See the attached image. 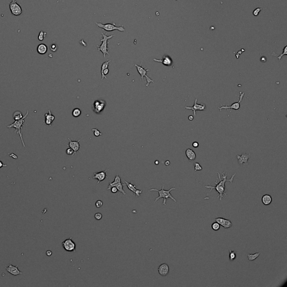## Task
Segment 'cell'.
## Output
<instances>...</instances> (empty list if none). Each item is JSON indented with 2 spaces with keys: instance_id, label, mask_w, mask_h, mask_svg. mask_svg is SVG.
<instances>
[{
  "instance_id": "cell-1",
  "label": "cell",
  "mask_w": 287,
  "mask_h": 287,
  "mask_svg": "<svg viewBox=\"0 0 287 287\" xmlns=\"http://www.w3.org/2000/svg\"><path fill=\"white\" fill-rule=\"evenodd\" d=\"M216 173H218V178L220 179V182L219 183H217V181H215V183L216 184L215 186H211L210 184H208V186H205L204 187L206 188V189H210V192L212 191L213 189H215V190L216 191V192L219 193V194L218 197H219V200L220 201H222L223 199L224 198V195H227V194L225 193V182L228 181V182H229L231 184H233V182H233V181L234 179V177H235V175H236V173H234L233 175H232L231 178L229 179L227 178V173H225V174H224V173H222V176H223V179H221V177H220V173H219V172H216Z\"/></svg>"
},
{
  "instance_id": "cell-2",
  "label": "cell",
  "mask_w": 287,
  "mask_h": 287,
  "mask_svg": "<svg viewBox=\"0 0 287 287\" xmlns=\"http://www.w3.org/2000/svg\"><path fill=\"white\" fill-rule=\"evenodd\" d=\"M164 185L163 186L161 190H158V189H150V190H149V192L150 191H157V192H158L159 193V196L155 199L154 202H156L159 199H163V202L162 204L164 205H166L167 199H168V198H170V199H171L172 200L175 201V202H177L175 198L173 197V196H172L171 194H170V191L172 190L177 189H176L175 187H171L170 189H168V190H165L164 189Z\"/></svg>"
},
{
  "instance_id": "cell-3",
  "label": "cell",
  "mask_w": 287,
  "mask_h": 287,
  "mask_svg": "<svg viewBox=\"0 0 287 287\" xmlns=\"http://www.w3.org/2000/svg\"><path fill=\"white\" fill-rule=\"evenodd\" d=\"M28 114H29V111H27L26 113L25 114V115L24 116H23V117L22 118L19 119V120H16L13 123V124H10V125H8L7 126V127L8 128V129H11V128H15V129H16V130L15 131V132H16L17 134L19 135L20 139H21L22 144H23V146L24 147V148L25 147V144L24 143V141L23 135H22V133L21 132V129L23 126V124L25 121V119L26 118V117L28 116Z\"/></svg>"
},
{
  "instance_id": "cell-4",
  "label": "cell",
  "mask_w": 287,
  "mask_h": 287,
  "mask_svg": "<svg viewBox=\"0 0 287 287\" xmlns=\"http://www.w3.org/2000/svg\"><path fill=\"white\" fill-rule=\"evenodd\" d=\"M114 35H111L109 36H107V34H104L103 33H102V38H100V42H102V44L100 46H97V47L98 48V51H101L103 53L104 57H106V54L110 56V54L109 53V49L108 47V40L114 37Z\"/></svg>"
},
{
  "instance_id": "cell-5",
  "label": "cell",
  "mask_w": 287,
  "mask_h": 287,
  "mask_svg": "<svg viewBox=\"0 0 287 287\" xmlns=\"http://www.w3.org/2000/svg\"><path fill=\"white\" fill-rule=\"evenodd\" d=\"M96 25L98 26L99 28L103 29L104 30H105L107 32H111L113 31V30H119V32H125L124 27L122 25H121L119 26H117L116 25V24L113 23H107L105 24H103L101 23H96Z\"/></svg>"
},
{
  "instance_id": "cell-6",
  "label": "cell",
  "mask_w": 287,
  "mask_h": 287,
  "mask_svg": "<svg viewBox=\"0 0 287 287\" xmlns=\"http://www.w3.org/2000/svg\"><path fill=\"white\" fill-rule=\"evenodd\" d=\"M135 67H136L138 72H139V74L140 75V76H141L140 80H142V81H143L144 77H146V83H147V84H146V86L148 87L150 83H154V80H152L151 78H150V77H149L148 75H147V72L149 71V70L148 69V68H144V67H143L142 66H141V65H137L135 64Z\"/></svg>"
},
{
  "instance_id": "cell-7",
  "label": "cell",
  "mask_w": 287,
  "mask_h": 287,
  "mask_svg": "<svg viewBox=\"0 0 287 287\" xmlns=\"http://www.w3.org/2000/svg\"><path fill=\"white\" fill-rule=\"evenodd\" d=\"M62 245L64 250L67 252H76V243L72 240V237L66 239L62 243Z\"/></svg>"
},
{
  "instance_id": "cell-8",
  "label": "cell",
  "mask_w": 287,
  "mask_h": 287,
  "mask_svg": "<svg viewBox=\"0 0 287 287\" xmlns=\"http://www.w3.org/2000/svg\"><path fill=\"white\" fill-rule=\"evenodd\" d=\"M9 7L11 13L15 16H19L23 13L21 7L16 2V0H11L9 3Z\"/></svg>"
},
{
  "instance_id": "cell-9",
  "label": "cell",
  "mask_w": 287,
  "mask_h": 287,
  "mask_svg": "<svg viewBox=\"0 0 287 287\" xmlns=\"http://www.w3.org/2000/svg\"><path fill=\"white\" fill-rule=\"evenodd\" d=\"M244 95H245V92L240 91V100H239V101L235 102V103H233L232 105H229V106L228 105H224H224H222L220 107L218 108L219 109L220 112L222 111V109H235V110H236L237 111H238L239 109H240V103L241 102L242 99H243Z\"/></svg>"
},
{
  "instance_id": "cell-10",
  "label": "cell",
  "mask_w": 287,
  "mask_h": 287,
  "mask_svg": "<svg viewBox=\"0 0 287 287\" xmlns=\"http://www.w3.org/2000/svg\"><path fill=\"white\" fill-rule=\"evenodd\" d=\"M206 105L204 104H197V98H196L195 100L194 104L192 107L186 106L184 108L186 109L191 110L194 112V117L196 116V111H205L206 109Z\"/></svg>"
},
{
  "instance_id": "cell-11",
  "label": "cell",
  "mask_w": 287,
  "mask_h": 287,
  "mask_svg": "<svg viewBox=\"0 0 287 287\" xmlns=\"http://www.w3.org/2000/svg\"><path fill=\"white\" fill-rule=\"evenodd\" d=\"M105 102L104 100H95L93 103V111L97 114H99L104 108Z\"/></svg>"
},
{
  "instance_id": "cell-12",
  "label": "cell",
  "mask_w": 287,
  "mask_h": 287,
  "mask_svg": "<svg viewBox=\"0 0 287 287\" xmlns=\"http://www.w3.org/2000/svg\"><path fill=\"white\" fill-rule=\"evenodd\" d=\"M251 157L250 154L243 153L241 155H237L236 157L239 164L241 165H247L248 164V160Z\"/></svg>"
},
{
  "instance_id": "cell-13",
  "label": "cell",
  "mask_w": 287,
  "mask_h": 287,
  "mask_svg": "<svg viewBox=\"0 0 287 287\" xmlns=\"http://www.w3.org/2000/svg\"><path fill=\"white\" fill-rule=\"evenodd\" d=\"M215 221L218 223L220 226L224 227L225 229H228L231 228L232 226V223L230 220L225 219L223 218H216L215 219Z\"/></svg>"
},
{
  "instance_id": "cell-14",
  "label": "cell",
  "mask_w": 287,
  "mask_h": 287,
  "mask_svg": "<svg viewBox=\"0 0 287 287\" xmlns=\"http://www.w3.org/2000/svg\"><path fill=\"white\" fill-rule=\"evenodd\" d=\"M108 170H103V171H100L99 172H95L94 173V176L93 177V179H96L98 180L97 184L99 183V182H102L104 180L105 178H108V176H107L106 175V172Z\"/></svg>"
},
{
  "instance_id": "cell-15",
  "label": "cell",
  "mask_w": 287,
  "mask_h": 287,
  "mask_svg": "<svg viewBox=\"0 0 287 287\" xmlns=\"http://www.w3.org/2000/svg\"><path fill=\"white\" fill-rule=\"evenodd\" d=\"M153 60L155 62L162 63L163 65L166 66H170L173 64V61H172V59L168 55H164L162 59H154Z\"/></svg>"
},
{
  "instance_id": "cell-16",
  "label": "cell",
  "mask_w": 287,
  "mask_h": 287,
  "mask_svg": "<svg viewBox=\"0 0 287 287\" xmlns=\"http://www.w3.org/2000/svg\"><path fill=\"white\" fill-rule=\"evenodd\" d=\"M5 268H6V271H7L8 273H9L10 274L16 276V275H19L23 274V273L21 272V271H20L18 269V265L13 266V265H12V264H9L7 266H6Z\"/></svg>"
},
{
  "instance_id": "cell-17",
  "label": "cell",
  "mask_w": 287,
  "mask_h": 287,
  "mask_svg": "<svg viewBox=\"0 0 287 287\" xmlns=\"http://www.w3.org/2000/svg\"><path fill=\"white\" fill-rule=\"evenodd\" d=\"M68 140H69V144L68 145H67V146H69L70 148H71L73 150V151H74V155H76L77 151H78L80 153V151H79L80 146L79 143L80 141V139H79L78 141H72L70 138H68Z\"/></svg>"
},
{
  "instance_id": "cell-18",
  "label": "cell",
  "mask_w": 287,
  "mask_h": 287,
  "mask_svg": "<svg viewBox=\"0 0 287 287\" xmlns=\"http://www.w3.org/2000/svg\"><path fill=\"white\" fill-rule=\"evenodd\" d=\"M158 272L160 275L162 276H165L170 273V267L167 264H162L159 266Z\"/></svg>"
},
{
  "instance_id": "cell-19",
  "label": "cell",
  "mask_w": 287,
  "mask_h": 287,
  "mask_svg": "<svg viewBox=\"0 0 287 287\" xmlns=\"http://www.w3.org/2000/svg\"><path fill=\"white\" fill-rule=\"evenodd\" d=\"M45 123L46 124L48 125L49 126H51V124L53 121L55 119V117L53 115L51 110H48V112L45 114Z\"/></svg>"
},
{
  "instance_id": "cell-20",
  "label": "cell",
  "mask_w": 287,
  "mask_h": 287,
  "mask_svg": "<svg viewBox=\"0 0 287 287\" xmlns=\"http://www.w3.org/2000/svg\"><path fill=\"white\" fill-rule=\"evenodd\" d=\"M186 155L190 162H194L196 158V155L195 151L191 149H187L186 150Z\"/></svg>"
},
{
  "instance_id": "cell-21",
  "label": "cell",
  "mask_w": 287,
  "mask_h": 287,
  "mask_svg": "<svg viewBox=\"0 0 287 287\" xmlns=\"http://www.w3.org/2000/svg\"><path fill=\"white\" fill-rule=\"evenodd\" d=\"M261 200H262V202L263 204L266 206H267L271 204V202H272L273 199L271 196L270 195L266 194L262 196Z\"/></svg>"
},
{
  "instance_id": "cell-22",
  "label": "cell",
  "mask_w": 287,
  "mask_h": 287,
  "mask_svg": "<svg viewBox=\"0 0 287 287\" xmlns=\"http://www.w3.org/2000/svg\"><path fill=\"white\" fill-rule=\"evenodd\" d=\"M120 182H121V177L119 176L118 175H117L116 176V177H114V182H111V181H109V184L108 187L107 189L108 190H109V189H111V187H114V186H116L118 183H120Z\"/></svg>"
},
{
  "instance_id": "cell-23",
  "label": "cell",
  "mask_w": 287,
  "mask_h": 287,
  "mask_svg": "<svg viewBox=\"0 0 287 287\" xmlns=\"http://www.w3.org/2000/svg\"><path fill=\"white\" fill-rule=\"evenodd\" d=\"M48 48L45 44H39L37 47V52L40 54H44L47 52Z\"/></svg>"
},
{
  "instance_id": "cell-24",
  "label": "cell",
  "mask_w": 287,
  "mask_h": 287,
  "mask_svg": "<svg viewBox=\"0 0 287 287\" xmlns=\"http://www.w3.org/2000/svg\"><path fill=\"white\" fill-rule=\"evenodd\" d=\"M124 183L125 186H127V187H128V189H129L130 191H132L134 194H135L136 192V191L137 190V189L136 188V185H134V184L128 182H127V181H126L125 180H124Z\"/></svg>"
},
{
  "instance_id": "cell-25",
  "label": "cell",
  "mask_w": 287,
  "mask_h": 287,
  "mask_svg": "<svg viewBox=\"0 0 287 287\" xmlns=\"http://www.w3.org/2000/svg\"><path fill=\"white\" fill-rule=\"evenodd\" d=\"M260 255V252H257L254 254H247V257L249 261H254V260H256L257 258L259 257Z\"/></svg>"
},
{
  "instance_id": "cell-26",
  "label": "cell",
  "mask_w": 287,
  "mask_h": 287,
  "mask_svg": "<svg viewBox=\"0 0 287 287\" xmlns=\"http://www.w3.org/2000/svg\"><path fill=\"white\" fill-rule=\"evenodd\" d=\"M124 186H125V184H124V183L122 184V182H120V183H118L117 184V185L116 186V187L118 191H119V192L122 193V194L123 195H125L126 194V193L125 191H124V189H123V187H124Z\"/></svg>"
},
{
  "instance_id": "cell-27",
  "label": "cell",
  "mask_w": 287,
  "mask_h": 287,
  "mask_svg": "<svg viewBox=\"0 0 287 287\" xmlns=\"http://www.w3.org/2000/svg\"><path fill=\"white\" fill-rule=\"evenodd\" d=\"M23 117V114H22V113L21 112H20V111H16V112H15L14 113H13V118L14 119L15 121L19 120V119L22 118Z\"/></svg>"
},
{
  "instance_id": "cell-28",
  "label": "cell",
  "mask_w": 287,
  "mask_h": 287,
  "mask_svg": "<svg viewBox=\"0 0 287 287\" xmlns=\"http://www.w3.org/2000/svg\"><path fill=\"white\" fill-rule=\"evenodd\" d=\"M229 260L230 261H234L236 259V257H237V254H235V251L232 250L231 249H229Z\"/></svg>"
},
{
  "instance_id": "cell-29",
  "label": "cell",
  "mask_w": 287,
  "mask_h": 287,
  "mask_svg": "<svg viewBox=\"0 0 287 287\" xmlns=\"http://www.w3.org/2000/svg\"><path fill=\"white\" fill-rule=\"evenodd\" d=\"M81 111L79 108H75L72 111V114L73 117L76 118L79 117V116L81 115Z\"/></svg>"
},
{
  "instance_id": "cell-30",
  "label": "cell",
  "mask_w": 287,
  "mask_h": 287,
  "mask_svg": "<svg viewBox=\"0 0 287 287\" xmlns=\"http://www.w3.org/2000/svg\"><path fill=\"white\" fill-rule=\"evenodd\" d=\"M211 228H212L213 229L215 230V231H217V230H219L220 229V225L218 223L215 222L211 224Z\"/></svg>"
},
{
  "instance_id": "cell-31",
  "label": "cell",
  "mask_w": 287,
  "mask_h": 287,
  "mask_svg": "<svg viewBox=\"0 0 287 287\" xmlns=\"http://www.w3.org/2000/svg\"><path fill=\"white\" fill-rule=\"evenodd\" d=\"M287 46H285L284 48V49H283V52L282 53H281L279 56H276V57H277L278 59H279V60L280 61L281 57H282L284 55H287Z\"/></svg>"
},
{
  "instance_id": "cell-32",
  "label": "cell",
  "mask_w": 287,
  "mask_h": 287,
  "mask_svg": "<svg viewBox=\"0 0 287 287\" xmlns=\"http://www.w3.org/2000/svg\"><path fill=\"white\" fill-rule=\"evenodd\" d=\"M201 170H202V168L200 164L197 162L195 163V171H199Z\"/></svg>"
},
{
  "instance_id": "cell-33",
  "label": "cell",
  "mask_w": 287,
  "mask_h": 287,
  "mask_svg": "<svg viewBox=\"0 0 287 287\" xmlns=\"http://www.w3.org/2000/svg\"><path fill=\"white\" fill-rule=\"evenodd\" d=\"M46 33H44L43 31H41L40 33L39 34V35H38V39L40 41H42L43 40L44 38V37H46V36H44V35L46 34Z\"/></svg>"
},
{
  "instance_id": "cell-34",
  "label": "cell",
  "mask_w": 287,
  "mask_h": 287,
  "mask_svg": "<svg viewBox=\"0 0 287 287\" xmlns=\"http://www.w3.org/2000/svg\"><path fill=\"white\" fill-rule=\"evenodd\" d=\"M66 154L69 155H71L72 157L74 156V151H73V150L70 148L67 149V150H66Z\"/></svg>"
},
{
  "instance_id": "cell-35",
  "label": "cell",
  "mask_w": 287,
  "mask_h": 287,
  "mask_svg": "<svg viewBox=\"0 0 287 287\" xmlns=\"http://www.w3.org/2000/svg\"><path fill=\"white\" fill-rule=\"evenodd\" d=\"M92 131L94 132V135L95 136H99L102 135V133L97 129H92Z\"/></svg>"
},
{
  "instance_id": "cell-36",
  "label": "cell",
  "mask_w": 287,
  "mask_h": 287,
  "mask_svg": "<svg viewBox=\"0 0 287 287\" xmlns=\"http://www.w3.org/2000/svg\"><path fill=\"white\" fill-rule=\"evenodd\" d=\"M261 10H262V8H256V9L254 10V11H253V14H254V16H258V15L259 14V13L261 11Z\"/></svg>"
},
{
  "instance_id": "cell-37",
  "label": "cell",
  "mask_w": 287,
  "mask_h": 287,
  "mask_svg": "<svg viewBox=\"0 0 287 287\" xmlns=\"http://www.w3.org/2000/svg\"><path fill=\"white\" fill-rule=\"evenodd\" d=\"M94 218L96 220H100L102 219V214L101 213H95V215H94Z\"/></svg>"
},
{
  "instance_id": "cell-38",
  "label": "cell",
  "mask_w": 287,
  "mask_h": 287,
  "mask_svg": "<svg viewBox=\"0 0 287 287\" xmlns=\"http://www.w3.org/2000/svg\"><path fill=\"white\" fill-rule=\"evenodd\" d=\"M103 201L101 200H97L96 201V202H95V206H96V207L97 208H101L102 206H103Z\"/></svg>"
},
{
  "instance_id": "cell-39",
  "label": "cell",
  "mask_w": 287,
  "mask_h": 287,
  "mask_svg": "<svg viewBox=\"0 0 287 287\" xmlns=\"http://www.w3.org/2000/svg\"><path fill=\"white\" fill-rule=\"evenodd\" d=\"M57 49V46L56 44H52L51 46V50L53 52H56Z\"/></svg>"
},
{
  "instance_id": "cell-40",
  "label": "cell",
  "mask_w": 287,
  "mask_h": 287,
  "mask_svg": "<svg viewBox=\"0 0 287 287\" xmlns=\"http://www.w3.org/2000/svg\"><path fill=\"white\" fill-rule=\"evenodd\" d=\"M142 192H143V190H140V189H137V190L136 191L135 193L134 194V196H138V197H139Z\"/></svg>"
},
{
  "instance_id": "cell-41",
  "label": "cell",
  "mask_w": 287,
  "mask_h": 287,
  "mask_svg": "<svg viewBox=\"0 0 287 287\" xmlns=\"http://www.w3.org/2000/svg\"><path fill=\"white\" fill-rule=\"evenodd\" d=\"M111 192H112V193H113V194H116V193L117 192L118 189L117 188H116V186H114V187H112L111 188Z\"/></svg>"
},
{
  "instance_id": "cell-42",
  "label": "cell",
  "mask_w": 287,
  "mask_h": 287,
  "mask_svg": "<svg viewBox=\"0 0 287 287\" xmlns=\"http://www.w3.org/2000/svg\"><path fill=\"white\" fill-rule=\"evenodd\" d=\"M199 144L197 142H196V141H195V142H194V143H192V146L194 147V148H198V147H199Z\"/></svg>"
},
{
  "instance_id": "cell-43",
  "label": "cell",
  "mask_w": 287,
  "mask_h": 287,
  "mask_svg": "<svg viewBox=\"0 0 287 287\" xmlns=\"http://www.w3.org/2000/svg\"><path fill=\"white\" fill-rule=\"evenodd\" d=\"M260 61L261 62H266V58L265 56H262L260 58Z\"/></svg>"
},
{
  "instance_id": "cell-44",
  "label": "cell",
  "mask_w": 287,
  "mask_h": 287,
  "mask_svg": "<svg viewBox=\"0 0 287 287\" xmlns=\"http://www.w3.org/2000/svg\"><path fill=\"white\" fill-rule=\"evenodd\" d=\"M52 252L50 250H48L47 252H46V254H47L48 256H51L52 255Z\"/></svg>"
},
{
  "instance_id": "cell-45",
  "label": "cell",
  "mask_w": 287,
  "mask_h": 287,
  "mask_svg": "<svg viewBox=\"0 0 287 287\" xmlns=\"http://www.w3.org/2000/svg\"><path fill=\"white\" fill-rule=\"evenodd\" d=\"M7 165H5L3 164L1 161H0V168H1L3 167H6Z\"/></svg>"
},
{
  "instance_id": "cell-46",
  "label": "cell",
  "mask_w": 287,
  "mask_h": 287,
  "mask_svg": "<svg viewBox=\"0 0 287 287\" xmlns=\"http://www.w3.org/2000/svg\"><path fill=\"white\" fill-rule=\"evenodd\" d=\"M188 118L189 121H192L193 119H194V116H192V115H190L189 116V117H188Z\"/></svg>"
},
{
  "instance_id": "cell-47",
  "label": "cell",
  "mask_w": 287,
  "mask_h": 287,
  "mask_svg": "<svg viewBox=\"0 0 287 287\" xmlns=\"http://www.w3.org/2000/svg\"><path fill=\"white\" fill-rule=\"evenodd\" d=\"M170 162L169 161V160H166V161L165 162V165H167V166H168V165H170Z\"/></svg>"
},
{
  "instance_id": "cell-48",
  "label": "cell",
  "mask_w": 287,
  "mask_h": 287,
  "mask_svg": "<svg viewBox=\"0 0 287 287\" xmlns=\"http://www.w3.org/2000/svg\"><path fill=\"white\" fill-rule=\"evenodd\" d=\"M10 157H13V158L17 159V156H16V155H15V154H13V155H12V154H11V155H10Z\"/></svg>"
},
{
  "instance_id": "cell-49",
  "label": "cell",
  "mask_w": 287,
  "mask_h": 287,
  "mask_svg": "<svg viewBox=\"0 0 287 287\" xmlns=\"http://www.w3.org/2000/svg\"><path fill=\"white\" fill-rule=\"evenodd\" d=\"M155 164L156 165H158L159 164V160H156V161H155Z\"/></svg>"
},
{
  "instance_id": "cell-50",
  "label": "cell",
  "mask_w": 287,
  "mask_h": 287,
  "mask_svg": "<svg viewBox=\"0 0 287 287\" xmlns=\"http://www.w3.org/2000/svg\"><path fill=\"white\" fill-rule=\"evenodd\" d=\"M59 1H61V0H59Z\"/></svg>"
},
{
  "instance_id": "cell-51",
  "label": "cell",
  "mask_w": 287,
  "mask_h": 287,
  "mask_svg": "<svg viewBox=\"0 0 287 287\" xmlns=\"http://www.w3.org/2000/svg\"><path fill=\"white\" fill-rule=\"evenodd\" d=\"M176 1H177V0H176Z\"/></svg>"
}]
</instances>
